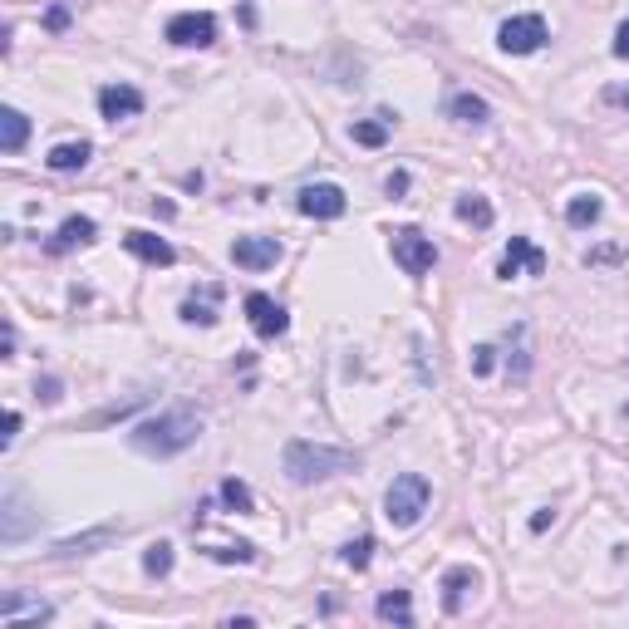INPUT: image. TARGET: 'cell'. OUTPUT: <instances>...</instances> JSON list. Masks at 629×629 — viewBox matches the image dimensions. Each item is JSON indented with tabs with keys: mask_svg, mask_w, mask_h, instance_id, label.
Listing matches in <instances>:
<instances>
[{
	"mask_svg": "<svg viewBox=\"0 0 629 629\" xmlns=\"http://www.w3.org/2000/svg\"><path fill=\"white\" fill-rule=\"evenodd\" d=\"M197 438H202V418L187 413V408L143 418V423L128 433V443H133L138 453H148V458H177V453H187Z\"/></svg>",
	"mask_w": 629,
	"mask_h": 629,
	"instance_id": "6da1fadb",
	"label": "cell"
},
{
	"mask_svg": "<svg viewBox=\"0 0 629 629\" xmlns=\"http://www.w3.org/2000/svg\"><path fill=\"white\" fill-rule=\"evenodd\" d=\"M286 477L295 487H310V482H325V477H335V472H349L354 467V453H344V448H330V443H305V438H290L286 443Z\"/></svg>",
	"mask_w": 629,
	"mask_h": 629,
	"instance_id": "7a4b0ae2",
	"label": "cell"
},
{
	"mask_svg": "<svg viewBox=\"0 0 629 629\" xmlns=\"http://www.w3.org/2000/svg\"><path fill=\"white\" fill-rule=\"evenodd\" d=\"M428 497H433L428 477H423V472H403V477L389 482V492H384V516H389L394 526H413L418 516L428 512Z\"/></svg>",
	"mask_w": 629,
	"mask_h": 629,
	"instance_id": "3957f363",
	"label": "cell"
},
{
	"mask_svg": "<svg viewBox=\"0 0 629 629\" xmlns=\"http://www.w3.org/2000/svg\"><path fill=\"white\" fill-rule=\"evenodd\" d=\"M295 212L310 217V222H340L344 212H349V197H344V187H335V182H305V187L295 192Z\"/></svg>",
	"mask_w": 629,
	"mask_h": 629,
	"instance_id": "277c9868",
	"label": "cell"
},
{
	"mask_svg": "<svg viewBox=\"0 0 629 629\" xmlns=\"http://www.w3.org/2000/svg\"><path fill=\"white\" fill-rule=\"evenodd\" d=\"M389 251H394V261H399L408 276H428L433 266H438V246H433V236H423L418 227H399L389 236Z\"/></svg>",
	"mask_w": 629,
	"mask_h": 629,
	"instance_id": "5b68a950",
	"label": "cell"
},
{
	"mask_svg": "<svg viewBox=\"0 0 629 629\" xmlns=\"http://www.w3.org/2000/svg\"><path fill=\"white\" fill-rule=\"evenodd\" d=\"M163 35L177 50H207L217 40V15H207V10H177Z\"/></svg>",
	"mask_w": 629,
	"mask_h": 629,
	"instance_id": "8992f818",
	"label": "cell"
},
{
	"mask_svg": "<svg viewBox=\"0 0 629 629\" xmlns=\"http://www.w3.org/2000/svg\"><path fill=\"white\" fill-rule=\"evenodd\" d=\"M546 40H551V30H546L541 15H512V20H502V30H497V45H502L507 55H536Z\"/></svg>",
	"mask_w": 629,
	"mask_h": 629,
	"instance_id": "52a82bcc",
	"label": "cell"
},
{
	"mask_svg": "<svg viewBox=\"0 0 629 629\" xmlns=\"http://www.w3.org/2000/svg\"><path fill=\"white\" fill-rule=\"evenodd\" d=\"M502 281H516V276H546V251L531 246L526 236H512L507 251H502V266H497Z\"/></svg>",
	"mask_w": 629,
	"mask_h": 629,
	"instance_id": "ba28073f",
	"label": "cell"
},
{
	"mask_svg": "<svg viewBox=\"0 0 629 629\" xmlns=\"http://www.w3.org/2000/svg\"><path fill=\"white\" fill-rule=\"evenodd\" d=\"M231 261H236L241 271H271V266L281 261V241H276V236H236Z\"/></svg>",
	"mask_w": 629,
	"mask_h": 629,
	"instance_id": "9c48e42d",
	"label": "cell"
},
{
	"mask_svg": "<svg viewBox=\"0 0 629 629\" xmlns=\"http://www.w3.org/2000/svg\"><path fill=\"white\" fill-rule=\"evenodd\" d=\"M246 315H251V330H256L261 340L286 335V325H290V315L266 295V290H251V295H246Z\"/></svg>",
	"mask_w": 629,
	"mask_h": 629,
	"instance_id": "30bf717a",
	"label": "cell"
},
{
	"mask_svg": "<svg viewBox=\"0 0 629 629\" xmlns=\"http://www.w3.org/2000/svg\"><path fill=\"white\" fill-rule=\"evenodd\" d=\"M99 114L118 123V118H138L143 114V94L133 89V84H104L99 89Z\"/></svg>",
	"mask_w": 629,
	"mask_h": 629,
	"instance_id": "8fae6325",
	"label": "cell"
},
{
	"mask_svg": "<svg viewBox=\"0 0 629 629\" xmlns=\"http://www.w3.org/2000/svg\"><path fill=\"white\" fill-rule=\"evenodd\" d=\"M123 246H128V256H138L143 266H172V261H177L172 241H163L158 231H128Z\"/></svg>",
	"mask_w": 629,
	"mask_h": 629,
	"instance_id": "7c38bea8",
	"label": "cell"
},
{
	"mask_svg": "<svg viewBox=\"0 0 629 629\" xmlns=\"http://www.w3.org/2000/svg\"><path fill=\"white\" fill-rule=\"evenodd\" d=\"M25 620H35V625H50V620H55V610H50L45 600H25V595H10V600L0 605V625H5V629H20Z\"/></svg>",
	"mask_w": 629,
	"mask_h": 629,
	"instance_id": "4fadbf2b",
	"label": "cell"
},
{
	"mask_svg": "<svg viewBox=\"0 0 629 629\" xmlns=\"http://www.w3.org/2000/svg\"><path fill=\"white\" fill-rule=\"evenodd\" d=\"M467 590H477V571L472 566H453V571L443 575V610L448 615H458L462 605H467Z\"/></svg>",
	"mask_w": 629,
	"mask_h": 629,
	"instance_id": "5bb4252c",
	"label": "cell"
},
{
	"mask_svg": "<svg viewBox=\"0 0 629 629\" xmlns=\"http://www.w3.org/2000/svg\"><path fill=\"white\" fill-rule=\"evenodd\" d=\"M94 217H64V222H59V231H55V241H50V251H74V246H89V241H94Z\"/></svg>",
	"mask_w": 629,
	"mask_h": 629,
	"instance_id": "9a60e30c",
	"label": "cell"
},
{
	"mask_svg": "<svg viewBox=\"0 0 629 629\" xmlns=\"http://www.w3.org/2000/svg\"><path fill=\"white\" fill-rule=\"evenodd\" d=\"M453 212H458V222H467V227H477V231H487L492 227V202L487 197H477V192H462L458 202H453Z\"/></svg>",
	"mask_w": 629,
	"mask_h": 629,
	"instance_id": "2e32d148",
	"label": "cell"
},
{
	"mask_svg": "<svg viewBox=\"0 0 629 629\" xmlns=\"http://www.w3.org/2000/svg\"><path fill=\"white\" fill-rule=\"evenodd\" d=\"M374 610H379L384 625H403V629L413 625V600H408V590H384Z\"/></svg>",
	"mask_w": 629,
	"mask_h": 629,
	"instance_id": "e0dca14e",
	"label": "cell"
},
{
	"mask_svg": "<svg viewBox=\"0 0 629 629\" xmlns=\"http://www.w3.org/2000/svg\"><path fill=\"white\" fill-rule=\"evenodd\" d=\"M25 138H30V118L20 114V109H5L0 114V153H20Z\"/></svg>",
	"mask_w": 629,
	"mask_h": 629,
	"instance_id": "ac0fdd59",
	"label": "cell"
},
{
	"mask_svg": "<svg viewBox=\"0 0 629 629\" xmlns=\"http://www.w3.org/2000/svg\"><path fill=\"white\" fill-rule=\"evenodd\" d=\"M89 158H94V148H89V143L79 138V143H55L45 163H50L55 172H79L84 163H89Z\"/></svg>",
	"mask_w": 629,
	"mask_h": 629,
	"instance_id": "d6986e66",
	"label": "cell"
},
{
	"mask_svg": "<svg viewBox=\"0 0 629 629\" xmlns=\"http://www.w3.org/2000/svg\"><path fill=\"white\" fill-rule=\"evenodd\" d=\"M448 118H458V123H487L492 109H487V99H482V94H467V89H462V94L448 99Z\"/></svg>",
	"mask_w": 629,
	"mask_h": 629,
	"instance_id": "ffe728a7",
	"label": "cell"
},
{
	"mask_svg": "<svg viewBox=\"0 0 629 629\" xmlns=\"http://www.w3.org/2000/svg\"><path fill=\"white\" fill-rule=\"evenodd\" d=\"M600 212H605V202H600L595 192H580V197H571V207H566V222H571L575 231H585L600 222Z\"/></svg>",
	"mask_w": 629,
	"mask_h": 629,
	"instance_id": "44dd1931",
	"label": "cell"
},
{
	"mask_svg": "<svg viewBox=\"0 0 629 629\" xmlns=\"http://www.w3.org/2000/svg\"><path fill=\"white\" fill-rule=\"evenodd\" d=\"M118 526H99V531H84V536H69V541H59L55 556H89L94 546H104V541H114Z\"/></svg>",
	"mask_w": 629,
	"mask_h": 629,
	"instance_id": "7402d4cb",
	"label": "cell"
},
{
	"mask_svg": "<svg viewBox=\"0 0 629 629\" xmlns=\"http://www.w3.org/2000/svg\"><path fill=\"white\" fill-rule=\"evenodd\" d=\"M217 300H222V290H217V286L207 290V300H197V295H192V300H182V320H187V325H202V330H207V325H217Z\"/></svg>",
	"mask_w": 629,
	"mask_h": 629,
	"instance_id": "603a6c76",
	"label": "cell"
},
{
	"mask_svg": "<svg viewBox=\"0 0 629 629\" xmlns=\"http://www.w3.org/2000/svg\"><path fill=\"white\" fill-rule=\"evenodd\" d=\"M349 138H354L359 148H384V143H389V118H359V123L349 128Z\"/></svg>",
	"mask_w": 629,
	"mask_h": 629,
	"instance_id": "cb8c5ba5",
	"label": "cell"
},
{
	"mask_svg": "<svg viewBox=\"0 0 629 629\" xmlns=\"http://www.w3.org/2000/svg\"><path fill=\"white\" fill-rule=\"evenodd\" d=\"M207 556L222 561V566H251V561H256V546H251V541H236V546H207Z\"/></svg>",
	"mask_w": 629,
	"mask_h": 629,
	"instance_id": "d4e9b609",
	"label": "cell"
},
{
	"mask_svg": "<svg viewBox=\"0 0 629 629\" xmlns=\"http://www.w3.org/2000/svg\"><path fill=\"white\" fill-rule=\"evenodd\" d=\"M222 502H227L231 512H256V497H251V487H246V482H236V477H227V482H222Z\"/></svg>",
	"mask_w": 629,
	"mask_h": 629,
	"instance_id": "484cf974",
	"label": "cell"
},
{
	"mask_svg": "<svg viewBox=\"0 0 629 629\" xmlns=\"http://www.w3.org/2000/svg\"><path fill=\"white\" fill-rule=\"evenodd\" d=\"M340 561L349 566V571H364L369 561H374V536H359V541H349L340 551Z\"/></svg>",
	"mask_w": 629,
	"mask_h": 629,
	"instance_id": "4316f807",
	"label": "cell"
},
{
	"mask_svg": "<svg viewBox=\"0 0 629 629\" xmlns=\"http://www.w3.org/2000/svg\"><path fill=\"white\" fill-rule=\"evenodd\" d=\"M143 571L148 575H168L172 571V546L168 541H153V546L143 551Z\"/></svg>",
	"mask_w": 629,
	"mask_h": 629,
	"instance_id": "83f0119b",
	"label": "cell"
},
{
	"mask_svg": "<svg viewBox=\"0 0 629 629\" xmlns=\"http://www.w3.org/2000/svg\"><path fill=\"white\" fill-rule=\"evenodd\" d=\"M492 364H497V349H492V344H477V349H472V374H492Z\"/></svg>",
	"mask_w": 629,
	"mask_h": 629,
	"instance_id": "f1b7e54d",
	"label": "cell"
},
{
	"mask_svg": "<svg viewBox=\"0 0 629 629\" xmlns=\"http://www.w3.org/2000/svg\"><path fill=\"white\" fill-rule=\"evenodd\" d=\"M625 251L620 246H600V251H590V266H610V261H620Z\"/></svg>",
	"mask_w": 629,
	"mask_h": 629,
	"instance_id": "f546056e",
	"label": "cell"
},
{
	"mask_svg": "<svg viewBox=\"0 0 629 629\" xmlns=\"http://www.w3.org/2000/svg\"><path fill=\"white\" fill-rule=\"evenodd\" d=\"M605 104H615V109H629V89H625V84H610V89H605Z\"/></svg>",
	"mask_w": 629,
	"mask_h": 629,
	"instance_id": "4dcf8cb0",
	"label": "cell"
},
{
	"mask_svg": "<svg viewBox=\"0 0 629 629\" xmlns=\"http://www.w3.org/2000/svg\"><path fill=\"white\" fill-rule=\"evenodd\" d=\"M15 433H20V413L10 408V413H5V433H0V443L10 448V443H15Z\"/></svg>",
	"mask_w": 629,
	"mask_h": 629,
	"instance_id": "1f68e13d",
	"label": "cell"
},
{
	"mask_svg": "<svg viewBox=\"0 0 629 629\" xmlns=\"http://www.w3.org/2000/svg\"><path fill=\"white\" fill-rule=\"evenodd\" d=\"M615 55H620V59H629V20L620 25V30H615Z\"/></svg>",
	"mask_w": 629,
	"mask_h": 629,
	"instance_id": "d6a6232c",
	"label": "cell"
},
{
	"mask_svg": "<svg viewBox=\"0 0 629 629\" xmlns=\"http://www.w3.org/2000/svg\"><path fill=\"white\" fill-rule=\"evenodd\" d=\"M45 25H50V30H64V25H69V10H64V5H55V10L45 15Z\"/></svg>",
	"mask_w": 629,
	"mask_h": 629,
	"instance_id": "836d02e7",
	"label": "cell"
},
{
	"mask_svg": "<svg viewBox=\"0 0 629 629\" xmlns=\"http://www.w3.org/2000/svg\"><path fill=\"white\" fill-rule=\"evenodd\" d=\"M551 521H556V512H551V507H541V512L531 516V531H546Z\"/></svg>",
	"mask_w": 629,
	"mask_h": 629,
	"instance_id": "e575fe53",
	"label": "cell"
},
{
	"mask_svg": "<svg viewBox=\"0 0 629 629\" xmlns=\"http://www.w3.org/2000/svg\"><path fill=\"white\" fill-rule=\"evenodd\" d=\"M403 192H408V172H394L389 177V197H403Z\"/></svg>",
	"mask_w": 629,
	"mask_h": 629,
	"instance_id": "d590c367",
	"label": "cell"
}]
</instances>
